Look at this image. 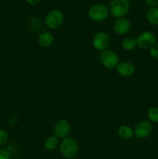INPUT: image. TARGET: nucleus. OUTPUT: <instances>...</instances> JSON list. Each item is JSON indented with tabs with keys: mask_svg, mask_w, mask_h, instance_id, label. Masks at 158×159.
Instances as JSON below:
<instances>
[{
	"mask_svg": "<svg viewBox=\"0 0 158 159\" xmlns=\"http://www.w3.org/2000/svg\"><path fill=\"white\" fill-rule=\"evenodd\" d=\"M78 144L73 138L68 137L62 139L59 144V151L60 155L65 158L71 159L77 156L78 153Z\"/></svg>",
	"mask_w": 158,
	"mask_h": 159,
	"instance_id": "1",
	"label": "nucleus"
},
{
	"mask_svg": "<svg viewBox=\"0 0 158 159\" xmlns=\"http://www.w3.org/2000/svg\"><path fill=\"white\" fill-rule=\"evenodd\" d=\"M129 0H112L109 3V13L115 18H123L129 11Z\"/></svg>",
	"mask_w": 158,
	"mask_h": 159,
	"instance_id": "2",
	"label": "nucleus"
},
{
	"mask_svg": "<svg viewBox=\"0 0 158 159\" xmlns=\"http://www.w3.org/2000/svg\"><path fill=\"white\" fill-rule=\"evenodd\" d=\"M109 15L108 8L102 3L93 5L88 9V16L90 20L94 22H101L106 20Z\"/></svg>",
	"mask_w": 158,
	"mask_h": 159,
	"instance_id": "3",
	"label": "nucleus"
},
{
	"mask_svg": "<svg viewBox=\"0 0 158 159\" xmlns=\"http://www.w3.org/2000/svg\"><path fill=\"white\" fill-rule=\"evenodd\" d=\"M99 59L105 68L108 69H114L119 63V57L117 53L112 50L107 49L101 52Z\"/></svg>",
	"mask_w": 158,
	"mask_h": 159,
	"instance_id": "4",
	"label": "nucleus"
},
{
	"mask_svg": "<svg viewBox=\"0 0 158 159\" xmlns=\"http://www.w3.org/2000/svg\"><path fill=\"white\" fill-rule=\"evenodd\" d=\"M63 12L59 9H53L46 14L45 17V25L50 30H56L64 23Z\"/></svg>",
	"mask_w": 158,
	"mask_h": 159,
	"instance_id": "5",
	"label": "nucleus"
},
{
	"mask_svg": "<svg viewBox=\"0 0 158 159\" xmlns=\"http://www.w3.org/2000/svg\"><path fill=\"white\" fill-rule=\"evenodd\" d=\"M156 35L150 31H144L136 38V46L142 50L150 49L156 43Z\"/></svg>",
	"mask_w": 158,
	"mask_h": 159,
	"instance_id": "6",
	"label": "nucleus"
},
{
	"mask_svg": "<svg viewBox=\"0 0 158 159\" xmlns=\"http://www.w3.org/2000/svg\"><path fill=\"white\" fill-rule=\"evenodd\" d=\"M110 37L106 32L99 31L93 37L92 45L94 49L102 52L108 49L110 45Z\"/></svg>",
	"mask_w": 158,
	"mask_h": 159,
	"instance_id": "7",
	"label": "nucleus"
},
{
	"mask_svg": "<svg viewBox=\"0 0 158 159\" xmlns=\"http://www.w3.org/2000/svg\"><path fill=\"white\" fill-rule=\"evenodd\" d=\"M134 135L139 139H145L148 138L153 130V124L147 120H143L136 124L135 126Z\"/></svg>",
	"mask_w": 158,
	"mask_h": 159,
	"instance_id": "8",
	"label": "nucleus"
},
{
	"mask_svg": "<svg viewBox=\"0 0 158 159\" xmlns=\"http://www.w3.org/2000/svg\"><path fill=\"white\" fill-rule=\"evenodd\" d=\"M71 124L69 121L65 119H60L55 123L54 127V133L59 139L68 138L71 133Z\"/></svg>",
	"mask_w": 158,
	"mask_h": 159,
	"instance_id": "9",
	"label": "nucleus"
},
{
	"mask_svg": "<svg viewBox=\"0 0 158 159\" xmlns=\"http://www.w3.org/2000/svg\"><path fill=\"white\" fill-rule=\"evenodd\" d=\"M116 72L122 77H129L136 71V67L134 64L130 61H122L119 63L116 68Z\"/></svg>",
	"mask_w": 158,
	"mask_h": 159,
	"instance_id": "10",
	"label": "nucleus"
},
{
	"mask_svg": "<svg viewBox=\"0 0 158 159\" xmlns=\"http://www.w3.org/2000/svg\"><path fill=\"white\" fill-rule=\"evenodd\" d=\"M131 27L130 21L126 18H119L113 25V30L118 35H124L129 31Z\"/></svg>",
	"mask_w": 158,
	"mask_h": 159,
	"instance_id": "11",
	"label": "nucleus"
},
{
	"mask_svg": "<svg viewBox=\"0 0 158 159\" xmlns=\"http://www.w3.org/2000/svg\"><path fill=\"white\" fill-rule=\"evenodd\" d=\"M54 37L50 32L44 31L38 37V43L41 48H48L54 43Z\"/></svg>",
	"mask_w": 158,
	"mask_h": 159,
	"instance_id": "12",
	"label": "nucleus"
},
{
	"mask_svg": "<svg viewBox=\"0 0 158 159\" xmlns=\"http://www.w3.org/2000/svg\"><path fill=\"white\" fill-rule=\"evenodd\" d=\"M117 134L119 137L122 139L128 140L131 139L134 135V130L128 125H122L118 128Z\"/></svg>",
	"mask_w": 158,
	"mask_h": 159,
	"instance_id": "13",
	"label": "nucleus"
},
{
	"mask_svg": "<svg viewBox=\"0 0 158 159\" xmlns=\"http://www.w3.org/2000/svg\"><path fill=\"white\" fill-rule=\"evenodd\" d=\"M59 144H60L59 138L54 134L50 135L45 140L44 148L47 151H53L57 148V146H59Z\"/></svg>",
	"mask_w": 158,
	"mask_h": 159,
	"instance_id": "14",
	"label": "nucleus"
},
{
	"mask_svg": "<svg viewBox=\"0 0 158 159\" xmlns=\"http://www.w3.org/2000/svg\"><path fill=\"white\" fill-rule=\"evenodd\" d=\"M147 19L150 24L158 26V9L156 7L150 8L147 12Z\"/></svg>",
	"mask_w": 158,
	"mask_h": 159,
	"instance_id": "15",
	"label": "nucleus"
},
{
	"mask_svg": "<svg viewBox=\"0 0 158 159\" xmlns=\"http://www.w3.org/2000/svg\"><path fill=\"white\" fill-rule=\"evenodd\" d=\"M121 47L125 51H133L136 47V39L133 38V37H126V38L123 39L121 42Z\"/></svg>",
	"mask_w": 158,
	"mask_h": 159,
	"instance_id": "16",
	"label": "nucleus"
},
{
	"mask_svg": "<svg viewBox=\"0 0 158 159\" xmlns=\"http://www.w3.org/2000/svg\"><path fill=\"white\" fill-rule=\"evenodd\" d=\"M147 116L150 122L158 123V107H153L147 111Z\"/></svg>",
	"mask_w": 158,
	"mask_h": 159,
	"instance_id": "17",
	"label": "nucleus"
},
{
	"mask_svg": "<svg viewBox=\"0 0 158 159\" xmlns=\"http://www.w3.org/2000/svg\"><path fill=\"white\" fill-rule=\"evenodd\" d=\"M9 140V134L6 130L0 129V146L6 144Z\"/></svg>",
	"mask_w": 158,
	"mask_h": 159,
	"instance_id": "18",
	"label": "nucleus"
},
{
	"mask_svg": "<svg viewBox=\"0 0 158 159\" xmlns=\"http://www.w3.org/2000/svg\"><path fill=\"white\" fill-rule=\"evenodd\" d=\"M150 54L153 58L158 60V43H156L150 49Z\"/></svg>",
	"mask_w": 158,
	"mask_h": 159,
	"instance_id": "19",
	"label": "nucleus"
},
{
	"mask_svg": "<svg viewBox=\"0 0 158 159\" xmlns=\"http://www.w3.org/2000/svg\"><path fill=\"white\" fill-rule=\"evenodd\" d=\"M11 153L6 149H0V159H10Z\"/></svg>",
	"mask_w": 158,
	"mask_h": 159,
	"instance_id": "20",
	"label": "nucleus"
},
{
	"mask_svg": "<svg viewBox=\"0 0 158 159\" xmlns=\"http://www.w3.org/2000/svg\"><path fill=\"white\" fill-rule=\"evenodd\" d=\"M146 4L150 6V8L156 7L158 6V0H144Z\"/></svg>",
	"mask_w": 158,
	"mask_h": 159,
	"instance_id": "21",
	"label": "nucleus"
},
{
	"mask_svg": "<svg viewBox=\"0 0 158 159\" xmlns=\"http://www.w3.org/2000/svg\"><path fill=\"white\" fill-rule=\"evenodd\" d=\"M17 121H18V118H17L16 116H12V117L9 120V122L8 123H9V125H15L17 123Z\"/></svg>",
	"mask_w": 158,
	"mask_h": 159,
	"instance_id": "22",
	"label": "nucleus"
},
{
	"mask_svg": "<svg viewBox=\"0 0 158 159\" xmlns=\"http://www.w3.org/2000/svg\"><path fill=\"white\" fill-rule=\"evenodd\" d=\"M25 1L29 6H36V5L38 4L40 0H25Z\"/></svg>",
	"mask_w": 158,
	"mask_h": 159,
	"instance_id": "23",
	"label": "nucleus"
},
{
	"mask_svg": "<svg viewBox=\"0 0 158 159\" xmlns=\"http://www.w3.org/2000/svg\"><path fill=\"white\" fill-rule=\"evenodd\" d=\"M0 117H1V112H0Z\"/></svg>",
	"mask_w": 158,
	"mask_h": 159,
	"instance_id": "24",
	"label": "nucleus"
}]
</instances>
